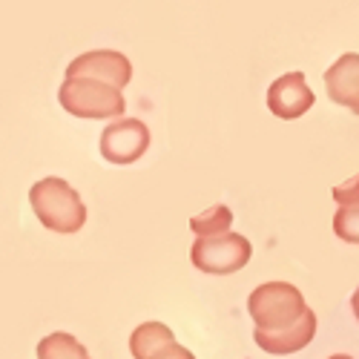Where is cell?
<instances>
[{
	"mask_svg": "<svg viewBox=\"0 0 359 359\" xmlns=\"http://www.w3.org/2000/svg\"><path fill=\"white\" fill-rule=\"evenodd\" d=\"M334 201L339 207H359V175L334 187Z\"/></svg>",
	"mask_w": 359,
	"mask_h": 359,
	"instance_id": "cell-14",
	"label": "cell"
},
{
	"mask_svg": "<svg viewBox=\"0 0 359 359\" xmlns=\"http://www.w3.org/2000/svg\"><path fill=\"white\" fill-rule=\"evenodd\" d=\"M149 147V130L138 118H121V121H112L104 133H101V156L109 164L127 167L135 164Z\"/></svg>",
	"mask_w": 359,
	"mask_h": 359,
	"instance_id": "cell-5",
	"label": "cell"
},
{
	"mask_svg": "<svg viewBox=\"0 0 359 359\" xmlns=\"http://www.w3.org/2000/svg\"><path fill=\"white\" fill-rule=\"evenodd\" d=\"M29 201L38 222L52 233H78L86 222V207L72 184L64 178H41V182L29 190Z\"/></svg>",
	"mask_w": 359,
	"mask_h": 359,
	"instance_id": "cell-1",
	"label": "cell"
},
{
	"mask_svg": "<svg viewBox=\"0 0 359 359\" xmlns=\"http://www.w3.org/2000/svg\"><path fill=\"white\" fill-rule=\"evenodd\" d=\"M313 93L305 81L302 72H287L282 78H276L267 89V107L276 118L282 121H296V118H302L311 107H313Z\"/></svg>",
	"mask_w": 359,
	"mask_h": 359,
	"instance_id": "cell-7",
	"label": "cell"
},
{
	"mask_svg": "<svg viewBox=\"0 0 359 359\" xmlns=\"http://www.w3.org/2000/svg\"><path fill=\"white\" fill-rule=\"evenodd\" d=\"M351 311H353V316L359 319V287H356L353 296H351Z\"/></svg>",
	"mask_w": 359,
	"mask_h": 359,
	"instance_id": "cell-16",
	"label": "cell"
},
{
	"mask_svg": "<svg viewBox=\"0 0 359 359\" xmlns=\"http://www.w3.org/2000/svg\"><path fill=\"white\" fill-rule=\"evenodd\" d=\"M325 89L334 104L359 115V55L356 52H345L339 61L325 72Z\"/></svg>",
	"mask_w": 359,
	"mask_h": 359,
	"instance_id": "cell-8",
	"label": "cell"
},
{
	"mask_svg": "<svg viewBox=\"0 0 359 359\" xmlns=\"http://www.w3.org/2000/svg\"><path fill=\"white\" fill-rule=\"evenodd\" d=\"M38 359H89V353L75 337L57 331V334H49L41 339Z\"/></svg>",
	"mask_w": 359,
	"mask_h": 359,
	"instance_id": "cell-11",
	"label": "cell"
},
{
	"mask_svg": "<svg viewBox=\"0 0 359 359\" xmlns=\"http://www.w3.org/2000/svg\"><path fill=\"white\" fill-rule=\"evenodd\" d=\"M248 311L256 322V331H282L296 325L311 308L305 305L302 290L290 282H264L250 293Z\"/></svg>",
	"mask_w": 359,
	"mask_h": 359,
	"instance_id": "cell-2",
	"label": "cell"
},
{
	"mask_svg": "<svg viewBox=\"0 0 359 359\" xmlns=\"http://www.w3.org/2000/svg\"><path fill=\"white\" fill-rule=\"evenodd\" d=\"M57 101L61 107L86 121H98V118H121L124 115V95L121 89L109 83L93 81V78H67L57 89Z\"/></svg>",
	"mask_w": 359,
	"mask_h": 359,
	"instance_id": "cell-3",
	"label": "cell"
},
{
	"mask_svg": "<svg viewBox=\"0 0 359 359\" xmlns=\"http://www.w3.org/2000/svg\"><path fill=\"white\" fill-rule=\"evenodd\" d=\"M170 342H175V337L164 322H144L130 337V351H133L135 359H153Z\"/></svg>",
	"mask_w": 359,
	"mask_h": 359,
	"instance_id": "cell-10",
	"label": "cell"
},
{
	"mask_svg": "<svg viewBox=\"0 0 359 359\" xmlns=\"http://www.w3.org/2000/svg\"><path fill=\"white\" fill-rule=\"evenodd\" d=\"M313 337H316V313L313 311H308L296 325L282 327V331H256L253 334V339H256V345L262 351L276 353V356L302 351Z\"/></svg>",
	"mask_w": 359,
	"mask_h": 359,
	"instance_id": "cell-9",
	"label": "cell"
},
{
	"mask_svg": "<svg viewBox=\"0 0 359 359\" xmlns=\"http://www.w3.org/2000/svg\"><path fill=\"white\" fill-rule=\"evenodd\" d=\"M233 224V213H230V207L227 204H216L210 207V210H204L198 216L190 219V227L198 238H213V236H224Z\"/></svg>",
	"mask_w": 359,
	"mask_h": 359,
	"instance_id": "cell-12",
	"label": "cell"
},
{
	"mask_svg": "<svg viewBox=\"0 0 359 359\" xmlns=\"http://www.w3.org/2000/svg\"><path fill=\"white\" fill-rule=\"evenodd\" d=\"M67 78H93V81L109 83L115 89H124L133 78V64L121 52L95 49V52H83L81 57H75L67 67Z\"/></svg>",
	"mask_w": 359,
	"mask_h": 359,
	"instance_id": "cell-6",
	"label": "cell"
},
{
	"mask_svg": "<svg viewBox=\"0 0 359 359\" xmlns=\"http://www.w3.org/2000/svg\"><path fill=\"white\" fill-rule=\"evenodd\" d=\"M331 359H353V356H348V353H337V356H331Z\"/></svg>",
	"mask_w": 359,
	"mask_h": 359,
	"instance_id": "cell-17",
	"label": "cell"
},
{
	"mask_svg": "<svg viewBox=\"0 0 359 359\" xmlns=\"http://www.w3.org/2000/svg\"><path fill=\"white\" fill-rule=\"evenodd\" d=\"M153 359H196L187 348H182V345H178V342H170V345H164Z\"/></svg>",
	"mask_w": 359,
	"mask_h": 359,
	"instance_id": "cell-15",
	"label": "cell"
},
{
	"mask_svg": "<svg viewBox=\"0 0 359 359\" xmlns=\"http://www.w3.org/2000/svg\"><path fill=\"white\" fill-rule=\"evenodd\" d=\"M334 233L342 242L359 245V207H339L334 216Z\"/></svg>",
	"mask_w": 359,
	"mask_h": 359,
	"instance_id": "cell-13",
	"label": "cell"
},
{
	"mask_svg": "<svg viewBox=\"0 0 359 359\" xmlns=\"http://www.w3.org/2000/svg\"><path fill=\"white\" fill-rule=\"evenodd\" d=\"M250 256H253V245L238 233L196 238L193 250H190V259L198 271L216 273V276H227V273L242 271V267L250 262Z\"/></svg>",
	"mask_w": 359,
	"mask_h": 359,
	"instance_id": "cell-4",
	"label": "cell"
}]
</instances>
